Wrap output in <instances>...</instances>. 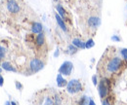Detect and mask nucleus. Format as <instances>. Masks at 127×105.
I'll return each instance as SVG.
<instances>
[{
    "instance_id": "obj_3",
    "label": "nucleus",
    "mask_w": 127,
    "mask_h": 105,
    "mask_svg": "<svg viewBox=\"0 0 127 105\" xmlns=\"http://www.w3.org/2000/svg\"><path fill=\"white\" fill-rule=\"evenodd\" d=\"M65 89H66V91L70 94H77L83 90V86L78 79H71L70 81L67 82Z\"/></svg>"
},
{
    "instance_id": "obj_2",
    "label": "nucleus",
    "mask_w": 127,
    "mask_h": 105,
    "mask_svg": "<svg viewBox=\"0 0 127 105\" xmlns=\"http://www.w3.org/2000/svg\"><path fill=\"white\" fill-rule=\"evenodd\" d=\"M98 93H99V96L101 99L107 97L111 91V81L109 78H103L101 79V81L98 83Z\"/></svg>"
},
{
    "instance_id": "obj_32",
    "label": "nucleus",
    "mask_w": 127,
    "mask_h": 105,
    "mask_svg": "<svg viewBox=\"0 0 127 105\" xmlns=\"http://www.w3.org/2000/svg\"><path fill=\"white\" fill-rule=\"evenodd\" d=\"M126 7H127V6H126Z\"/></svg>"
},
{
    "instance_id": "obj_11",
    "label": "nucleus",
    "mask_w": 127,
    "mask_h": 105,
    "mask_svg": "<svg viewBox=\"0 0 127 105\" xmlns=\"http://www.w3.org/2000/svg\"><path fill=\"white\" fill-rule=\"evenodd\" d=\"M1 67H2V69L6 70L8 72H17V69L15 68V66L9 61H3L1 63Z\"/></svg>"
},
{
    "instance_id": "obj_26",
    "label": "nucleus",
    "mask_w": 127,
    "mask_h": 105,
    "mask_svg": "<svg viewBox=\"0 0 127 105\" xmlns=\"http://www.w3.org/2000/svg\"><path fill=\"white\" fill-rule=\"evenodd\" d=\"M59 56H60V50L57 49V50L55 51V53H54V58H58Z\"/></svg>"
},
{
    "instance_id": "obj_10",
    "label": "nucleus",
    "mask_w": 127,
    "mask_h": 105,
    "mask_svg": "<svg viewBox=\"0 0 127 105\" xmlns=\"http://www.w3.org/2000/svg\"><path fill=\"white\" fill-rule=\"evenodd\" d=\"M31 30H32V32L33 34H38V33H40V32L43 31V25H42L41 22L35 21V22L32 23V27H31Z\"/></svg>"
},
{
    "instance_id": "obj_28",
    "label": "nucleus",
    "mask_w": 127,
    "mask_h": 105,
    "mask_svg": "<svg viewBox=\"0 0 127 105\" xmlns=\"http://www.w3.org/2000/svg\"><path fill=\"white\" fill-rule=\"evenodd\" d=\"M89 105H95V101L90 97V99H89V103H88Z\"/></svg>"
},
{
    "instance_id": "obj_13",
    "label": "nucleus",
    "mask_w": 127,
    "mask_h": 105,
    "mask_svg": "<svg viewBox=\"0 0 127 105\" xmlns=\"http://www.w3.org/2000/svg\"><path fill=\"white\" fill-rule=\"evenodd\" d=\"M71 44H73L75 47H77V48L80 49V50H84V49H86V47H85V42L82 41V40L79 39V38H73L72 41H71Z\"/></svg>"
},
{
    "instance_id": "obj_30",
    "label": "nucleus",
    "mask_w": 127,
    "mask_h": 105,
    "mask_svg": "<svg viewBox=\"0 0 127 105\" xmlns=\"http://www.w3.org/2000/svg\"><path fill=\"white\" fill-rule=\"evenodd\" d=\"M53 1H54V2H58L59 0H53Z\"/></svg>"
},
{
    "instance_id": "obj_8",
    "label": "nucleus",
    "mask_w": 127,
    "mask_h": 105,
    "mask_svg": "<svg viewBox=\"0 0 127 105\" xmlns=\"http://www.w3.org/2000/svg\"><path fill=\"white\" fill-rule=\"evenodd\" d=\"M55 19H56V21L58 23V26L63 30L64 32H67V27H66V24H65L64 20L63 18L59 15L58 13H56L55 14Z\"/></svg>"
},
{
    "instance_id": "obj_22",
    "label": "nucleus",
    "mask_w": 127,
    "mask_h": 105,
    "mask_svg": "<svg viewBox=\"0 0 127 105\" xmlns=\"http://www.w3.org/2000/svg\"><path fill=\"white\" fill-rule=\"evenodd\" d=\"M111 100H110V97H109V95L107 96V97H105V98H103L102 99V104L103 105H111Z\"/></svg>"
},
{
    "instance_id": "obj_5",
    "label": "nucleus",
    "mask_w": 127,
    "mask_h": 105,
    "mask_svg": "<svg viewBox=\"0 0 127 105\" xmlns=\"http://www.w3.org/2000/svg\"><path fill=\"white\" fill-rule=\"evenodd\" d=\"M73 70V63L69 60H65L61 64L59 68V73L64 76H70Z\"/></svg>"
},
{
    "instance_id": "obj_17",
    "label": "nucleus",
    "mask_w": 127,
    "mask_h": 105,
    "mask_svg": "<svg viewBox=\"0 0 127 105\" xmlns=\"http://www.w3.org/2000/svg\"><path fill=\"white\" fill-rule=\"evenodd\" d=\"M95 46V41L92 39V38H89L86 42H85V47H86V49H91V48H93Z\"/></svg>"
},
{
    "instance_id": "obj_27",
    "label": "nucleus",
    "mask_w": 127,
    "mask_h": 105,
    "mask_svg": "<svg viewBox=\"0 0 127 105\" xmlns=\"http://www.w3.org/2000/svg\"><path fill=\"white\" fill-rule=\"evenodd\" d=\"M4 85V78L0 75V87H3Z\"/></svg>"
},
{
    "instance_id": "obj_1",
    "label": "nucleus",
    "mask_w": 127,
    "mask_h": 105,
    "mask_svg": "<svg viewBox=\"0 0 127 105\" xmlns=\"http://www.w3.org/2000/svg\"><path fill=\"white\" fill-rule=\"evenodd\" d=\"M124 62L125 60H123L120 57H117V56L111 57L105 63V71L111 75L116 74L119 71H121Z\"/></svg>"
},
{
    "instance_id": "obj_23",
    "label": "nucleus",
    "mask_w": 127,
    "mask_h": 105,
    "mask_svg": "<svg viewBox=\"0 0 127 105\" xmlns=\"http://www.w3.org/2000/svg\"><path fill=\"white\" fill-rule=\"evenodd\" d=\"M5 55H6V49L4 47L0 46V60L3 59L5 57Z\"/></svg>"
},
{
    "instance_id": "obj_9",
    "label": "nucleus",
    "mask_w": 127,
    "mask_h": 105,
    "mask_svg": "<svg viewBox=\"0 0 127 105\" xmlns=\"http://www.w3.org/2000/svg\"><path fill=\"white\" fill-rule=\"evenodd\" d=\"M45 44V34L44 32H40L36 35L35 37V45L37 47H42V46Z\"/></svg>"
},
{
    "instance_id": "obj_12",
    "label": "nucleus",
    "mask_w": 127,
    "mask_h": 105,
    "mask_svg": "<svg viewBox=\"0 0 127 105\" xmlns=\"http://www.w3.org/2000/svg\"><path fill=\"white\" fill-rule=\"evenodd\" d=\"M56 83H57V86L59 88H64L67 85V81L64 78V75H62L61 73H59L57 75V78H56Z\"/></svg>"
},
{
    "instance_id": "obj_31",
    "label": "nucleus",
    "mask_w": 127,
    "mask_h": 105,
    "mask_svg": "<svg viewBox=\"0 0 127 105\" xmlns=\"http://www.w3.org/2000/svg\"><path fill=\"white\" fill-rule=\"evenodd\" d=\"M126 25H127V21H126Z\"/></svg>"
},
{
    "instance_id": "obj_20",
    "label": "nucleus",
    "mask_w": 127,
    "mask_h": 105,
    "mask_svg": "<svg viewBox=\"0 0 127 105\" xmlns=\"http://www.w3.org/2000/svg\"><path fill=\"white\" fill-rule=\"evenodd\" d=\"M53 98H54L55 104H61V103H62V98H61V96H60L58 93H56L55 96H54Z\"/></svg>"
},
{
    "instance_id": "obj_4",
    "label": "nucleus",
    "mask_w": 127,
    "mask_h": 105,
    "mask_svg": "<svg viewBox=\"0 0 127 105\" xmlns=\"http://www.w3.org/2000/svg\"><path fill=\"white\" fill-rule=\"evenodd\" d=\"M45 66V63L43 60H41L40 59H37V58H33L30 60V64H29V68H30V71L31 73L34 74V73H37L39 71H41Z\"/></svg>"
},
{
    "instance_id": "obj_19",
    "label": "nucleus",
    "mask_w": 127,
    "mask_h": 105,
    "mask_svg": "<svg viewBox=\"0 0 127 105\" xmlns=\"http://www.w3.org/2000/svg\"><path fill=\"white\" fill-rule=\"evenodd\" d=\"M44 104H55V101H54V98L51 97V96H47L45 97V100L43 102Z\"/></svg>"
},
{
    "instance_id": "obj_24",
    "label": "nucleus",
    "mask_w": 127,
    "mask_h": 105,
    "mask_svg": "<svg viewBox=\"0 0 127 105\" xmlns=\"http://www.w3.org/2000/svg\"><path fill=\"white\" fill-rule=\"evenodd\" d=\"M92 82H93V85L94 86H98V83H99V80H98V75H93L92 76Z\"/></svg>"
},
{
    "instance_id": "obj_16",
    "label": "nucleus",
    "mask_w": 127,
    "mask_h": 105,
    "mask_svg": "<svg viewBox=\"0 0 127 105\" xmlns=\"http://www.w3.org/2000/svg\"><path fill=\"white\" fill-rule=\"evenodd\" d=\"M119 55L122 58V60L127 61V48H121L119 50Z\"/></svg>"
},
{
    "instance_id": "obj_25",
    "label": "nucleus",
    "mask_w": 127,
    "mask_h": 105,
    "mask_svg": "<svg viewBox=\"0 0 127 105\" xmlns=\"http://www.w3.org/2000/svg\"><path fill=\"white\" fill-rule=\"evenodd\" d=\"M15 85H16V89L18 90H22L23 89H24V86L20 83V82H18V81H16L15 82Z\"/></svg>"
},
{
    "instance_id": "obj_15",
    "label": "nucleus",
    "mask_w": 127,
    "mask_h": 105,
    "mask_svg": "<svg viewBox=\"0 0 127 105\" xmlns=\"http://www.w3.org/2000/svg\"><path fill=\"white\" fill-rule=\"evenodd\" d=\"M56 11H57V13H58L59 15L63 18L64 20L65 19V17H66V12H65L64 8L62 6V4H57V5H56Z\"/></svg>"
},
{
    "instance_id": "obj_14",
    "label": "nucleus",
    "mask_w": 127,
    "mask_h": 105,
    "mask_svg": "<svg viewBox=\"0 0 127 105\" xmlns=\"http://www.w3.org/2000/svg\"><path fill=\"white\" fill-rule=\"evenodd\" d=\"M78 50L79 49L77 47H75L73 44H69V45L67 46V48H66V54H68L70 56H73V55H75L78 52Z\"/></svg>"
},
{
    "instance_id": "obj_21",
    "label": "nucleus",
    "mask_w": 127,
    "mask_h": 105,
    "mask_svg": "<svg viewBox=\"0 0 127 105\" xmlns=\"http://www.w3.org/2000/svg\"><path fill=\"white\" fill-rule=\"evenodd\" d=\"M111 40L112 41V42H116V43H118V42H120L121 41V38L118 36V35H112L111 37Z\"/></svg>"
},
{
    "instance_id": "obj_29",
    "label": "nucleus",
    "mask_w": 127,
    "mask_h": 105,
    "mask_svg": "<svg viewBox=\"0 0 127 105\" xmlns=\"http://www.w3.org/2000/svg\"><path fill=\"white\" fill-rule=\"evenodd\" d=\"M1 72H2V67H0V75H1Z\"/></svg>"
},
{
    "instance_id": "obj_18",
    "label": "nucleus",
    "mask_w": 127,
    "mask_h": 105,
    "mask_svg": "<svg viewBox=\"0 0 127 105\" xmlns=\"http://www.w3.org/2000/svg\"><path fill=\"white\" fill-rule=\"evenodd\" d=\"M89 99H90V97H88L87 95H83L80 98L79 103L80 104H88L89 103Z\"/></svg>"
},
{
    "instance_id": "obj_6",
    "label": "nucleus",
    "mask_w": 127,
    "mask_h": 105,
    "mask_svg": "<svg viewBox=\"0 0 127 105\" xmlns=\"http://www.w3.org/2000/svg\"><path fill=\"white\" fill-rule=\"evenodd\" d=\"M6 6H7V10L11 14H18L21 11V7L16 0H8Z\"/></svg>"
},
{
    "instance_id": "obj_7",
    "label": "nucleus",
    "mask_w": 127,
    "mask_h": 105,
    "mask_svg": "<svg viewBox=\"0 0 127 105\" xmlns=\"http://www.w3.org/2000/svg\"><path fill=\"white\" fill-rule=\"evenodd\" d=\"M87 24L91 29H97L101 24V19L97 16H90L87 20Z\"/></svg>"
}]
</instances>
